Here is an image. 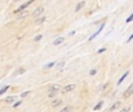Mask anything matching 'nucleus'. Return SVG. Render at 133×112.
<instances>
[{"label":"nucleus","mask_w":133,"mask_h":112,"mask_svg":"<svg viewBox=\"0 0 133 112\" xmlns=\"http://www.w3.org/2000/svg\"><path fill=\"white\" fill-rule=\"evenodd\" d=\"M33 2H34V0H29V1H27V2H25V4H22L21 6H19V8H16L15 11V13H21V12H25V9L27 8L29 5H32Z\"/></svg>","instance_id":"nucleus-1"},{"label":"nucleus","mask_w":133,"mask_h":112,"mask_svg":"<svg viewBox=\"0 0 133 112\" xmlns=\"http://www.w3.org/2000/svg\"><path fill=\"white\" fill-rule=\"evenodd\" d=\"M75 88H76L75 84H68L63 88L62 91H63V94H66V92H70V91H72V90H75Z\"/></svg>","instance_id":"nucleus-2"},{"label":"nucleus","mask_w":133,"mask_h":112,"mask_svg":"<svg viewBox=\"0 0 133 112\" xmlns=\"http://www.w3.org/2000/svg\"><path fill=\"white\" fill-rule=\"evenodd\" d=\"M43 12H44V7H39V8H36L34 11V13H33V16H35V18H39V16L41 15Z\"/></svg>","instance_id":"nucleus-3"},{"label":"nucleus","mask_w":133,"mask_h":112,"mask_svg":"<svg viewBox=\"0 0 133 112\" xmlns=\"http://www.w3.org/2000/svg\"><path fill=\"white\" fill-rule=\"evenodd\" d=\"M131 95H133V83L131 85H130L129 88H127V90L125 91V94H124V98H127V97H130Z\"/></svg>","instance_id":"nucleus-4"},{"label":"nucleus","mask_w":133,"mask_h":112,"mask_svg":"<svg viewBox=\"0 0 133 112\" xmlns=\"http://www.w3.org/2000/svg\"><path fill=\"white\" fill-rule=\"evenodd\" d=\"M64 40H65V37L60 36V37H57V39L54 40V41H53V44H54V46H58V44L63 43V42H64Z\"/></svg>","instance_id":"nucleus-5"},{"label":"nucleus","mask_w":133,"mask_h":112,"mask_svg":"<svg viewBox=\"0 0 133 112\" xmlns=\"http://www.w3.org/2000/svg\"><path fill=\"white\" fill-rule=\"evenodd\" d=\"M103 28H104V23H103V25H102V26H101V27H99V28H98V30H97V32H96V33H94V34H92V35H91V36H90V37H89V40H90V41H91V40H94V39H95V37H96V36H97V35H98V34H99V33H101V32H102V30H103Z\"/></svg>","instance_id":"nucleus-6"},{"label":"nucleus","mask_w":133,"mask_h":112,"mask_svg":"<svg viewBox=\"0 0 133 112\" xmlns=\"http://www.w3.org/2000/svg\"><path fill=\"white\" fill-rule=\"evenodd\" d=\"M60 89H61L60 84H53L50 88H49V92H57Z\"/></svg>","instance_id":"nucleus-7"},{"label":"nucleus","mask_w":133,"mask_h":112,"mask_svg":"<svg viewBox=\"0 0 133 112\" xmlns=\"http://www.w3.org/2000/svg\"><path fill=\"white\" fill-rule=\"evenodd\" d=\"M15 101H16V97H15V96H8L6 99H5V103L12 104V103H14Z\"/></svg>","instance_id":"nucleus-8"},{"label":"nucleus","mask_w":133,"mask_h":112,"mask_svg":"<svg viewBox=\"0 0 133 112\" xmlns=\"http://www.w3.org/2000/svg\"><path fill=\"white\" fill-rule=\"evenodd\" d=\"M84 6H85V1H81V2H78L77 6L75 7V11H76V12H79Z\"/></svg>","instance_id":"nucleus-9"},{"label":"nucleus","mask_w":133,"mask_h":112,"mask_svg":"<svg viewBox=\"0 0 133 112\" xmlns=\"http://www.w3.org/2000/svg\"><path fill=\"white\" fill-rule=\"evenodd\" d=\"M46 20H47L46 16H41V18H37L36 20H35V23H36V25H42L43 22H46Z\"/></svg>","instance_id":"nucleus-10"},{"label":"nucleus","mask_w":133,"mask_h":112,"mask_svg":"<svg viewBox=\"0 0 133 112\" xmlns=\"http://www.w3.org/2000/svg\"><path fill=\"white\" fill-rule=\"evenodd\" d=\"M61 104H62V101H61V99H55V101L51 102V106H54V108L61 105Z\"/></svg>","instance_id":"nucleus-11"},{"label":"nucleus","mask_w":133,"mask_h":112,"mask_svg":"<svg viewBox=\"0 0 133 112\" xmlns=\"http://www.w3.org/2000/svg\"><path fill=\"white\" fill-rule=\"evenodd\" d=\"M120 105H122V103H120V102H116V103L113 104V105H111V106H110V110H111V111L116 110V109H118Z\"/></svg>","instance_id":"nucleus-12"},{"label":"nucleus","mask_w":133,"mask_h":112,"mask_svg":"<svg viewBox=\"0 0 133 112\" xmlns=\"http://www.w3.org/2000/svg\"><path fill=\"white\" fill-rule=\"evenodd\" d=\"M127 76H129V71H126V73H125V74H124V75H123V76H122V77H120V78H119V81H118V85H119V84H122V83H123V82H124V80H125V78H126V77H127Z\"/></svg>","instance_id":"nucleus-13"},{"label":"nucleus","mask_w":133,"mask_h":112,"mask_svg":"<svg viewBox=\"0 0 133 112\" xmlns=\"http://www.w3.org/2000/svg\"><path fill=\"white\" fill-rule=\"evenodd\" d=\"M103 104H104V102H98V104H97V105L94 108V110H95V111H98V110H101V109H102V106H103Z\"/></svg>","instance_id":"nucleus-14"},{"label":"nucleus","mask_w":133,"mask_h":112,"mask_svg":"<svg viewBox=\"0 0 133 112\" xmlns=\"http://www.w3.org/2000/svg\"><path fill=\"white\" fill-rule=\"evenodd\" d=\"M64 64H65L64 61H61V62H58V63L56 64V68H57V69H62L63 67H64Z\"/></svg>","instance_id":"nucleus-15"},{"label":"nucleus","mask_w":133,"mask_h":112,"mask_svg":"<svg viewBox=\"0 0 133 112\" xmlns=\"http://www.w3.org/2000/svg\"><path fill=\"white\" fill-rule=\"evenodd\" d=\"M28 15V13L27 12H21V13H19V15H18V19H23L25 16H27Z\"/></svg>","instance_id":"nucleus-16"},{"label":"nucleus","mask_w":133,"mask_h":112,"mask_svg":"<svg viewBox=\"0 0 133 112\" xmlns=\"http://www.w3.org/2000/svg\"><path fill=\"white\" fill-rule=\"evenodd\" d=\"M55 65V62H50V63H48V64H46V65H43V69H50L51 67H54Z\"/></svg>","instance_id":"nucleus-17"},{"label":"nucleus","mask_w":133,"mask_h":112,"mask_svg":"<svg viewBox=\"0 0 133 112\" xmlns=\"http://www.w3.org/2000/svg\"><path fill=\"white\" fill-rule=\"evenodd\" d=\"M8 89H9V85H6V87H4L1 90H0V95H4Z\"/></svg>","instance_id":"nucleus-18"},{"label":"nucleus","mask_w":133,"mask_h":112,"mask_svg":"<svg viewBox=\"0 0 133 112\" xmlns=\"http://www.w3.org/2000/svg\"><path fill=\"white\" fill-rule=\"evenodd\" d=\"M70 110H71V108H70V106H65V108H63V109H62V110H61L60 112H69Z\"/></svg>","instance_id":"nucleus-19"},{"label":"nucleus","mask_w":133,"mask_h":112,"mask_svg":"<svg viewBox=\"0 0 133 112\" xmlns=\"http://www.w3.org/2000/svg\"><path fill=\"white\" fill-rule=\"evenodd\" d=\"M131 111V106H126V108H124L120 112H130Z\"/></svg>","instance_id":"nucleus-20"},{"label":"nucleus","mask_w":133,"mask_h":112,"mask_svg":"<svg viewBox=\"0 0 133 112\" xmlns=\"http://www.w3.org/2000/svg\"><path fill=\"white\" fill-rule=\"evenodd\" d=\"M131 21H133V13H132L131 15L129 16V18L126 19V22H131Z\"/></svg>","instance_id":"nucleus-21"},{"label":"nucleus","mask_w":133,"mask_h":112,"mask_svg":"<svg viewBox=\"0 0 133 112\" xmlns=\"http://www.w3.org/2000/svg\"><path fill=\"white\" fill-rule=\"evenodd\" d=\"M21 103H22V102H20V101H19V102H15V103L13 104V106H14V108H18V106L21 105Z\"/></svg>","instance_id":"nucleus-22"},{"label":"nucleus","mask_w":133,"mask_h":112,"mask_svg":"<svg viewBox=\"0 0 133 112\" xmlns=\"http://www.w3.org/2000/svg\"><path fill=\"white\" fill-rule=\"evenodd\" d=\"M96 73H97V71H96V69H91V70H90V75H91V76L96 75Z\"/></svg>","instance_id":"nucleus-23"},{"label":"nucleus","mask_w":133,"mask_h":112,"mask_svg":"<svg viewBox=\"0 0 133 112\" xmlns=\"http://www.w3.org/2000/svg\"><path fill=\"white\" fill-rule=\"evenodd\" d=\"M42 39V35H37V36H35V41H40V40Z\"/></svg>","instance_id":"nucleus-24"},{"label":"nucleus","mask_w":133,"mask_h":112,"mask_svg":"<svg viewBox=\"0 0 133 112\" xmlns=\"http://www.w3.org/2000/svg\"><path fill=\"white\" fill-rule=\"evenodd\" d=\"M28 94H29V91H23L22 94H21V97H26Z\"/></svg>","instance_id":"nucleus-25"},{"label":"nucleus","mask_w":133,"mask_h":112,"mask_svg":"<svg viewBox=\"0 0 133 112\" xmlns=\"http://www.w3.org/2000/svg\"><path fill=\"white\" fill-rule=\"evenodd\" d=\"M22 73H25V69H23V68H21L20 70H18L15 74H22Z\"/></svg>","instance_id":"nucleus-26"},{"label":"nucleus","mask_w":133,"mask_h":112,"mask_svg":"<svg viewBox=\"0 0 133 112\" xmlns=\"http://www.w3.org/2000/svg\"><path fill=\"white\" fill-rule=\"evenodd\" d=\"M105 50H106V48H101V49H99V50H98V54L104 53V51H105Z\"/></svg>","instance_id":"nucleus-27"},{"label":"nucleus","mask_w":133,"mask_h":112,"mask_svg":"<svg viewBox=\"0 0 133 112\" xmlns=\"http://www.w3.org/2000/svg\"><path fill=\"white\" fill-rule=\"evenodd\" d=\"M48 96H49V97H55V96H56V92H49Z\"/></svg>","instance_id":"nucleus-28"},{"label":"nucleus","mask_w":133,"mask_h":112,"mask_svg":"<svg viewBox=\"0 0 133 112\" xmlns=\"http://www.w3.org/2000/svg\"><path fill=\"white\" fill-rule=\"evenodd\" d=\"M132 39H133V34H132V35H131V36H130V37H129V39H127V42H131V40H132Z\"/></svg>","instance_id":"nucleus-29"},{"label":"nucleus","mask_w":133,"mask_h":112,"mask_svg":"<svg viewBox=\"0 0 133 112\" xmlns=\"http://www.w3.org/2000/svg\"><path fill=\"white\" fill-rule=\"evenodd\" d=\"M13 1H14V2H16V1H19V0H13Z\"/></svg>","instance_id":"nucleus-30"}]
</instances>
